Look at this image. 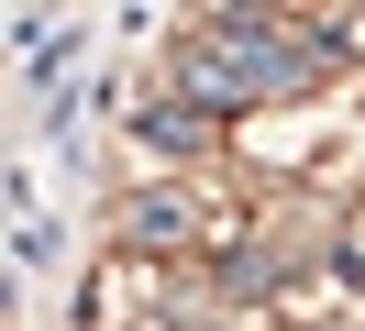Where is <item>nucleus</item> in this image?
Returning <instances> with one entry per match:
<instances>
[{
  "instance_id": "nucleus-1",
  "label": "nucleus",
  "mask_w": 365,
  "mask_h": 331,
  "mask_svg": "<svg viewBox=\"0 0 365 331\" xmlns=\"http://www.w3.org/2000/svg\"><path fill=\"white\" fill-rule=\"evenodd\" d=\"M144 144H155V154H188V144H200V110H144Z\"/></svg>"
},
{
  "instance_id": "nucleus-2",
  "label": "nucleus",
  "mask_w": 365,
  "mask_h": 331,
  "mask_svg": "<svg viewBox=\"0 0 365 331\" xmlns=\"http://www.w3.org/2000/svg\"><path fill=\"white\" fill-rule=\"evenodd\" d=\"M133 232L144 243H178L188 232V199H133Z\"/></svg>"
}]
</instances>
